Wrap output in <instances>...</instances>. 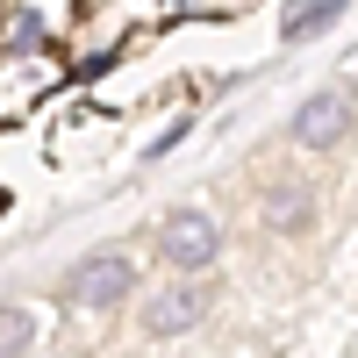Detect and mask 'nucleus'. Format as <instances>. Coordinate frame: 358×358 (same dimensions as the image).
Segmentation results:
<instances>
[{
    "instance_id": "nucleus-1",
    "label": "nucleus",
    "mask_w": 358,
    "mask_h": 358,
    "mask_svg": "<svg viewBox=\"0 0 358 358\" xmlns=\"http://www.w3.org/2000/svg\"><path fill=\"white\" fill-rule=\"evenodd\" d=\"M136 294V265L122 251H94V258H79L72 273H65V301L86 308V315H108V308H122Z\"/></svg>"
},
{
    "instance_id": "nucleus-2",
    "label": "nucleus",
    "mask_w": 358,
    "mask_h": 358,
    "mask_svg": "<svg viewBox=\"0 0 358 358\" xmlns=\"http://www.w3.org/2000/svg\"><path fill=\"white\" fill-rule=\"evenodd\" d=\"M222 251V229L208 208H172V215L158 222V258L172 265V273H208Z\"/></svg>"
},
{
    "instance_id": "nucleus-3",
    "label": "nucleus",
    "mask_w": 358,
    "mask_h": 358,
    "mask_svg": "<svg viewBox=\"0 0 358 358\" xmlns=\"http://www.w3.org/2000/svg\"><path fill=\"white\" fill-rule=\"evenodd\" d=\"M208 308H215L208 280H201V273H179L172 287H158L151 301H143V315H136V322H143V337H187Z\"/></svg>"
},
{
    "instance_id": "nucleus-4",
    "label": "nucleus",
    "mask_w": 358,
    "mask_h": 358,
    "mask_svg": "<svg viewBox=\"0 0 358 358\" xmlns=\"http://www.w3.org/2000/svg\"><path fill=\"white\" fill-rule=\"evenodd\" d=\"M344 136H351V101L344 94H315V101L294 108V143H301V151H330Z\"/></svg>"
},
{
    "instance_id": "nucleus-5",
    "label": "nucleus",
    "mask_w": 358,
    "mask_h": 358,
    "mask_svg": "<svg viewBox=\"0 0 358 358\" xmlns=\"http://www.w3.org/2000/svg\"><path fill=\"white\" fill-rule=\"evenodd\" d=\"M315 222V194H301V187H280L273 201H265V229H280V236H301Z\"/></svg>"
},
{
    "instance_id": "nucleus-6",
    "label": "nucleus",
    "mask_w": 358,
    "mask_h": 358,
    "mask_svg": "<svg viewBox=\"0 0 358 358\" xmlns=\"http://www.w3.org/2000/svg\"><path fill=\"white\" fill-rule=\"evenodd\" d=\"M337 15H344V0H294L287 22H280V36H287V43H308V36H322Z\"/></svg>"
},
{
    "instance_id": "nucleus-7",
    "label": "nucleus",
    "mask_w": 358,
    "mask_h": 358,
    "mask_svg": "<svg viewBox=\"0 0 358 358\" xmlns=\"http://www.w3.org/2000/svg\"><path fill=\"white\" fill-rule=\"evenodd\" d=\"M36 344V308H0V358H22Z\"/></svg>"
},
{
    "instance_id": "nucleus-8",
    "label": "nucleus",
    "mask_w": 358,
    "mask_h": 358,
    "mask_svg": "<svg viewBox=\"0 0 358 358\" xmlns=\"http://www.w3.org/2000/svg\"><path fill=\"white\" fill-rule=\"evenodd\" d=\"M187 8H208V0H187Z\"/></svg>"
}]
</instances>
